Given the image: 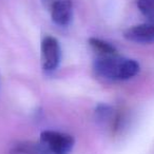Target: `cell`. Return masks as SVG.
<instances>
[{"mask_svg": "<svg viewBox=\"0 0 154 154\" xmlns=\"http://www.w3.org/2000/svg\"><path fill=\"white\" fill-rule=\"evenodd\" d=\"M73 7L70 0H57L52 5V19L58 26H68L72 19Z\"/></svg>", "mask_w": 154, "mask_h": 154, "instance_id": "cell-5", "label": "cell"}, {"mask_svg": "<svg viewBox=\"0 0 154 154\" xmlns=\"http://www.w3.org/2000/svg\"><path fill=\"white\" fill-rule=\"evenodd\" d=\"M124 36L128 40L137 43L154 42V23L146 22L131 26L125 31Z\"/></svg>", "mask_w": 154, "mask_h": 154, "instance_id": "cell-4", "label": "cell"}, {"mask_svg": "<svg viewBox=\"0 0 154 154\" xmlns=\"http://www.w3.org/2000/svg\"><path fill=\"white\" fill-rule=\"evenodd\" d=\"M40 139L52 154H69L74 146V138L71 135L56 131H43Z\"/></svg>", "mask_w": 154, "mask_h": 154, "instance_id": "cell-2", "label": "cell"}, {"mask_svg": "<svg viewBox=\"0 0 154 154\" xmlns=\"http://www.w3.org/2000/svg\"><path fill=\"white\" fill-rule=\"evenodd\" d=\"M137 8L147 18L148 22L154 23V0H137Z\"/></svg>", "mask_w": 154, "mask_h": 154, "instance_id": "cell-7", "label": "cell"}, {"mask_svg": "<svg viewBox=\"0 0 154 154\" xmlns=\"http://www.w3.org/2000/svg\"><path fill=\"white\" fill-rule=\"evenodd\" d=\"M99 76L109 80H128L139 72V63L134 59L122 58L118 55L99 57L94 63Z\"/></svg>", "mask_w": 154, "mask_h": 154, "instance_id": "cell-1", "label": "cell"}, {"mask_svg": "<svg viewBox=\"0 0 154 154\" xmlns=\"http://www.w3.org/2000/svg\"><path fill=\"white\" fill-rule=\"evenodd\" d=\"M89 43L92 47V49L94 51H96V53L98 54L100 57H107V56H115L117 55V51L112 45H110L109 42L101 40L98 38H91L89 40Z\"/></svg>", "mask_w": 154, "mask_h": 154, "instance_id": "cell-6", "label": "cell"}, {"mask_svg": "<svg viewBox=\"0 0 154 154\" xmlns=\"http://www.w3.org/2000/svg\"><path fill=\"white\" fill-rule=\"evenodd\" d=\"M43 69L48 72H52L58 66L60 61V47L58 41L54 37L47 36L41 43Z\"/></svg>", "mask_w": 154, "mask_h": 154, "instance_id": "cell-3", "label": "cell"}]
</instances>
